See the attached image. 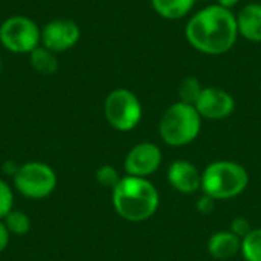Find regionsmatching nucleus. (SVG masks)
<instances>
[{
	"label": "nucleus",
	"mask_w": 261,
	"mask_h": 261,
	"mask_svg": "<svg viewBox=\"0 0 261 261\" xmlns=\"http://www.w3.org/2000/svg\"><path fill=\"white\" fill-rule=\"evenodd\" d=\"M202 83L196 78V76H187L180 86H179V98L182 102L191 104L194 106L200 92H202Z\"/></svg>",
	"instance_id": "18"
},
{
	"label": "nucleus",
	"mask_w": 261,
	"mask_h": 261,
	"mask_svg": "<svg viewBox=\"0 0 261 261\" xmlns=\"http://www.w3.org/2000/svg\"><path fill=\"white\" fill-rule=\"evenodd\" d=\"M239 35L252 43H261V3H249L237 14Z\"/></svg>",
	"instance_id": "12"
},
{
	"label": "nucleus",
	"mask_w": 261,
	"mask_h": 261,
	"mask_svg": "<svg viewBox=\"0 0 261 261\" xmlns=\"http://www.w3.org/2000/svg\"><path fill=\"white\" fill-rule=\"evenodd\" d=\"M185 37L196 50L205 55H223L237 41V15L217 3L205 6L188 20Z\"/></svg>",
	"instance_id": "1"
},
{
	"label": "nucleus",
	"mask_w": 261,
	"mask_h": 261,
	"mask_svg": "<svg viewBox=\"0 0 261 261\" xmlns=\"http://www.w3.org/2000/svg\"><path fill=\"white\" fill-rule=\"evenodd\" d=\"M112 200L118 216L128 222H145L159 208V193L145 177H121L112 190Z\"/></svg>",
	"instance_id": "2"
},
{
	"label": "nucleus",
	"mask_w": 261,
	"mask_h": 261,
	"mask_svg": "<svg viewBox=\"0 0 261 261\" xmlns=\"http://www.w3.org/2000/svg\"><path fill=\"white\" fill-rule=\"evenodd\" d=\"M194 107L202 118L220 121L234 113L236 99L229 92H226L223 89L203 87Z\"/></svg>",
	"instance_id": "9"
},
{
	"label": "nucleus",
	"mask_w": 261,
	"mask_h": 261,
	"mask_svg": "<svg viewBox=\"0 0 261 261\" xmlns=\"http://www.w3.org/2000/svg\"><path fill=\"white\" fill-rule=\"evenodd\" d=\"M104 115L115 130L130 132L142 119V106L132 90L115 89L104 101Z\"/></svg>",
	"instance_id": "5"
},
{
	"label": "nucleus",
	"mask_w": 261,
	"mask_h": 261,
	"mask_svg": "<svg viewBox=\"0 0 261 261\" xmlns=\"http://www.w3.org/2000/svg\"><path fill=\"white\" fill-rule=\"evenodd\" d=\"M80 37L81 29L70 18H55L41 29V44L55 54L72 49Z\"/></svg>",
	"instance_id": "8"
},
{
	"label": "nucleus",
	"mask_w": 261,
	"mask_h": 261,
	"mask_svg": "<svg viewBox=\"0 0 261 261\" xmlns=\"http://www.w3.org/2000/svg\"><path fill=\"white\" fill-rule=\"evenodd\" d=\"M0 70H2V58H0Z\"/></svg>",
	"instance_id": "26"
},
{
	"label": "nucleus",
	"mask_w": 261,
	"mask_h": 261,
	"mask_svg": "<svg viewBox=\"0 0 261 261\" xmlns=\"http://www.w3.org/2000/svg\"><path fill=\"white\" fill-rule=\"evenodd\" d=\"M242 251V239L231 231H219L208 240V252L216 260H228Z\"/></svg>",
	"instance_id": "13"
},
{
	"label": "nucleus",
	"mask_w": 261,
	"mask_h": 261,
	"mask_svg": "<svg viewBox=\"0 0 261 261\" xmlns=\"http://www.w3.org/2000/svg\"><path fill=\"white\" fill-rule=\"evenodd\" d=\"M95 177H96V180H98V184H99L101 187L110 188V190H113V188L119 184V180H121L119 173H118L116 168H113L112 165H101V167L96 170Z\"/></svg>",
	"instance_id": "19"
},
{
	"label": "nucleus",
	"mask_w": 261,
	"mask_h": 261,
	"mask_svg": "<svg viewBox=\"0 0 261 261\" xmlns=\"http://www.w3.org/2000/svg\"><path fill=\"white\" fill-rule=\"evenodd\" d=\"M162 164V151L156 144L141 142L136 144L125 156L124 168L128 176L148 177Z\"/></svg>",
	"instance_id": "10"
},
{
	"label": "nucleus",
	"mask_w": 261,
	"mask_h": 261,
	"mask_svg": "<svg viewBox=\"0 0 261 261\" xmlns=\"http://www.w3.org/2000/svg\"><path fill=\"white\" fill-rule=\"evenodd\" d=\"M29 61H31L32 69L37 70L38 73H43V75H54L60 67V63L55 57V52L49 50L44 46L35 47L29 54Z\"/></svg>",
	"instance_id": "15"
},
{
	"label": "nucleus",
	"mask_w": 261,
	"mask_h": 261,
	"mask_svg": "<svg viewBox=\"0 0 261 261\" xmlns=\"http://www.w3.org/2000/svg\"><path fill=\"white\" fill-rule=\"evenodd\" d=\"M9 236H11V232L8 231V228L5 226V223L3 222H0V254L8 248V245H9Z\"/></svg>",
	"instance_id": "23"
},
{
	"label": "nucleus",
	"mask_w": 261,
	"mask_h": 261,
	"mask_svg": "<svg viewBox=\"0 0 261 261\" xmlns=\"http://www.w3.org/2000/svg\"><path fill=\"white\" fill-rule=\"evenodd\" d=\"M214 202H216V200H214L213 197L203 194V196L196 202V208H197L202 214H210V213H213V210H214Z\"/></svg>",
	"instance_id": "22"
},
{
	"label": "nucleus",
	"mask_w": 261,
	"mask_h": 261,
	"mask_svg": "<svg viewBox=\"0 0 261 261\" xmlns=\"http://www.w3.org/2000/svg\"><path fill=\"white\" fill-rule=\"evenodd\" d=\"M249 184L246 168L237 162L217 161L210 164L202 173L203 194L214 200H228L242 194Z\"/></svg>",
	"instance_id": "3"
},
{
	"label": "nucleus",
	"mask_w": 261,
	"mask_h": 261,
	"mask_svg": "<svg viewBox=\"0 0 261 261\" xmlns=\"http://www.w3.org/2000/svg\"><path fill=\"white\" fill-rule=\"evenodd\" d=\"M14 196L9 188V185L0 179V219H5L9 211H12Z\"/></svg>",
	"instance_id": "20"
},
{
	"label": "nucleus",
	"mask_w": 261,
	"mask_h": 261,
	"mask_svg": "<svg viewBox=\"0 0 261 261\" xmlns=\"http://www.w3.org/2000/svg\"><path fill=\"white\" fill-rule=\"evenodd\" d=\"M5 226L8 228V231L14 236H24L26 232H29L31 229V220L29 217L18 211V210H12L6 214V217L3 219Z\"/></svg>",
	"instance_id": "17"
},
{
	"label": "nucleus",
	"mask_w": 261,
	"mask_h": 261,
	"mask_svg": "<svg viewBox=\"0 0 261 261\" xmlns=\"http://www.w3.org/2000/svg\"><path fill=\"white\" fill-rule=\"evenodd\" d=\"M202 128V116L194 106L177 101L161 118L159 135L170 147H184L193 142Z\"/></svg>",
	"instance_id": "4"
},
{
	"label": "nucleus",
	"mask_w": 261,
	"mask_h": 261,
	"mask_svg": "<svg viewBox=\"0 0 261 261\" xmlns=\"http://www.w3.org/2000/svg\"><path fill=\"white\" fill-rule=\"evenodd\" d=\"M15 190L28 199H44L57 187L55 171L44 162H26L14 176Z\"/></svg>",
	"instance_id": "6"
},
{
	"label": "nucleus",
	"mask_w": 261,
	"mask_h": 261,
	"mask_svg": "<svg viewBox=\"0 0 261 261\" xmlns=\"http://www.w3.org/2000/svg\"><path fill=\"white\" fill-rule=\"evenodd\" d=\"M240 252L246 261H261V228L252 229L245 239H242Z\"/></svg>",
	"instance_id": "16"
},
{
	"label": "nucleus",
	"mask_w": 261,
	"mask_h": 261,
	"mask_svg": "<svg viewBox=\"0 0 261 261\" xmlns=\"http://www.w3.org/2000/svg\"><path fill=\"white\" fill-rule=\"evenodd\" d=\"M242 0H217V5H220V6H223V8H228V9H231V8H234L237 3H240Z\"/></svg>",
	"instance_id": "25"
},
{
	"label": "nucleus",
	"mask_w": 261,
	"mask_h": 261,
	"mask_svg": "<svg viewBox=\"0 0 261 261\" xmlns=\"http://www.w3.org/2000/svg\"><path fill=\"white\" fill-rule=\"evenodd\" d=\"M158 15L167 20H179L188 15L197 0H150Z\"/></svg>",
	"instance_id": "14"
},
{
	"label": "nucleus",
	"mask_w": 261,
	"mask_h": 261,
	"mask_svg": "<svg viewBox=\"0 0 261 261\" xmlns=\"http://www.w3.org/2000/svg\"><path fill=\"white\" fill-rule=\"evenodd\" d=\"M251 231H252L251 223H249V220L245 219V217H237V219H234L232 223H231V232L236 234L239 239H245Z\"/></svg>",
	"instance_id": "21"
},
{
	"label": "nucleus",
	"mask_w": 261,
	"mask_h": 261,
	"mask_svg": "<svg viewBox=\"0 0 261 261\" xmlns=\"http://www.w3.org/2000/svg\"><path fill=\"white\" fill-rule=\"evenodd\" d=\"M18 168H20V165H17L14 161H8V162H5L3 164V173L5 174H8V176H15V173L18 171Z\"/></svg>",
	"instance_id": "24"
},
{
	"label": "nucleus",
	"mask_w": 261,
	"mask_h": 261,
	"mask_svg": "<svg viewBox=\"0 0 261 261\" xmlns=\"http://www.w3.org/2000/svg\"><path fill=\"white\" fill-rule=\"evenodd\" d=\"M0 43L14 54H31L41 43V31L32 18L12 15L0 24Z\"/></svg>",
	"instance_id": "7"
},
{
	"label": "nucleus",
	"mask_w": 261,
	"mask_h": 261,
	"mask_svg": "<svg viewBox=\"0 0 261 261\" xmlns=\"http://www.w3.org/2000/svg\"><path fill=\"white\" fill-rule=\"evenodd\" d=\"M167 176L170 185L182 194H193L202 188V173L194 164L185 159L174 161L168 167Z\"/></svg>",
	"instance_id": "11"
}]
</instances>
